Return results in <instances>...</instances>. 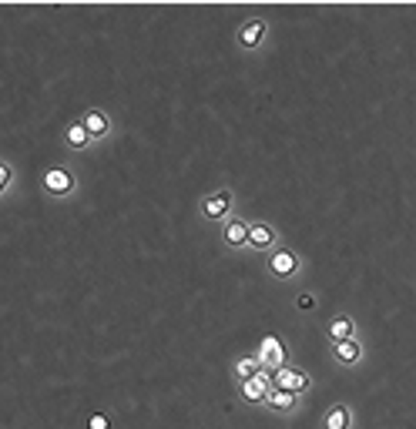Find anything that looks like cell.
I'll return each instance as SVG.
<instances>
[{
  "label": "cell",
  "instance_id": "obj_1",
  "mask_svg": "<svg viewBox=\"0 0 416 429\" xmlns=\"http://www.w3.org/2000/svg\"><path fill=\"white\" fill-rule=\"evenodd\" d=\"M272 386H276V389L292 392V396H299V392L309 389V376H305L299 366H282V369L272 372Z\"/></svg>",
  "mask_w": 416,
  "mask_h": 429
},
{
  "label": "cell",
  "instance_id": "obj_2",
  "mask_svg": "<svg viewBox=\"0 0 416 429\" xmlns=\"http://www.w3.org/2000/svg\"><path fill=\"white\" fill-rule=\"evenodd\" d=\"M232 205H235L232 191H228V188H218V191H212V195H208V198L202 202V214L208 218V222H218V218H225V214L232 212Z\"/></svg>",
  "mask_w": 416,
  "mask_h": 429
},
{
  "label": "cell",
  "instance_id": "obj_3",
  "mask_svg": "<svg viewBox=\"0 0 416 429\" xmlns=\"http://www.w3.org/2000/svg\"><path fill=\"white\" fill-rule=\"evenodd\" d=\"M269 272L276 278H292L299 272V255L289 252V248H276L269 255Z\"/></svg>",
  "mask_w": 416,
  "mask_h": 429
},
{
  "label": "cell",
  "instance_id": "obj_4",
  "mask_svg": "<svg viewBox=\"0 0 416 429\" xmlns=\"http://www.w3.org/2000/svg\"><path fill=\"white\" fill-rule=\"evenodd\" d=\"M44 191L54 195V198L71 195V191H74V175H71L67 168H51V171L44 175Z\"/></svg>",
  "mask_w": 416,
  "mask_h": 429
},
{
  "label": "cell",
  "instance_id": "obj_5",
  "mask_svg": "<svg viewBox=\"0 0 416 429\" xmlns=\"http://www.w3.org/2000/svg\"><path fill=\"white\" fill-rule=\"evenodd\" d=\"M77 121L84 125V131L91 135V141H101V138H108V135H111V118H108L104 111H98V108L84 111Z\"/></svg>",
  "mask_w": 416,
  "mask_h": 429
},
{
  "label": "cell",
  "instance_id": "obj_6",
  "mask_svg": "<svg viewBox=\"0 0 416 429\" xmlns=\"http://www.w3.org/2000/svg\"><path fill=\"white\" fill-rule=\"evenodd\" d=\"M255 359H259V366H262L265 372H269V369L276 372V369L286 366V349H282V342H279L276 336H269V339L262 342V353L255 355Z\"/></svg>",
  "mask_w": 416,
  "mask_h": 429
},
{
  "label": "cell",
  "instance_id": "obj_7",
  "mask_svg": "<svg viewBox=\"0 0 416 429\" xmlns=\"http://www.w3.org/2000/svg\"><path fill=\"white\" fill-rule=\"evenodd\" d=\"M269 386H272V376L265 372V369H259V376L252 379H242V399H249V403H265V392H269Z\"/></svg>",
  "mask_w": 416,
  "mask_h": 429
},
{
  "label": "cell",
  "instance_id": "obj_8",
  "mask_svg": "<svg viewBox=\"0 0 416 429\" xmlns=\"http://www.w3.org/2000/svg\"><path fill=\"white\" fill-rule=\"evenodd\" d=\"M265 30H269V24H265V21H259V17L245 21V24L239 27V47H245V51H255V47L265 40Z\"/></svg>",
  "mask_w": 416,
  "mask_h": 429
},
{
  "label": "cell",
  "instance_id": "obj_9",
  "mask_svg": "<svg viewBox=\"0 0 416 429\" xmlns=\"http://www.w3.org/2000/svg\"><path fill=\"white\" fill-rule=\"evenodd\" d=\"M276 245V228L265 222H249V248L255 252H269Z\"/></svg>",
  "mask_w": 416,
  "mask_h": 429
},
{
  "label": "cell",
  "instance_id": "obj_10",
  "mask_svg": "<svg viewBox=\"0 0 416 429\" xmlns=\"http://www.w3.org/2000/svg\"><path fill=\"white\" fill-rule=\"evenodd\" d=\"M222 239H225L228 248H245V245H249V222H245V218H232V222L222 228Z\"/></svg>",
  "mask_w": 416,
  "mask_h": 429
},
{
  "label": "cell",
  "instance_id": "obj_11",
  "mask_svg": "<svg viewBox=\"0 0 416 429\" xmlns=\"http://www.w3.org/2000/svg\"><path fill=\"white\" fill-rule=\"evenodd\" d=\"M265 406H269V409H276V413H292V409L299 406V396L269 386V392H265Z\"/></svg>",
  "mask_w": 416,
  "mask_h": 429
},
{
  "label": "cell",
  "instance_id": "obj_12",
  "mask_svg": "<svg viewBox=\"0 0 416 429\" xmlns=\"http://www.w3.org/2000/svg\"><path fill=\"white\" fill-rule=\"evenodd\" d=\"M332 355H336V362H342V366H356V362L363 359V345L356 339L332 342Z\"/></svg>",
  "mask_w": 416,
  "mask_h": 429
},
{
  "label": "cell",
  "instance_id": "obj_13",
  "mask_svg": "<svg viewBox=\"0 0 416 429\" xmlns=\"http://www.w3.org/2000/svg\"><path fill=\"white\" fill-rule=\"evenodd\" d=\"M329 339L332 342H346V339H353V332H356V322L349 316H336L332 322H329Z\"/></svg>",
  "mask_w": 416,
  "mask_h": 429
},
{
  "label": "cell",
  "instance_id": "obj_14",
  "mask_svg": "<svg viewBox=\"0 0 416 429\" xmlns=\"http://www.w3.org/2000/svg\"><path fill=\"white\" fill-rule=\"evenodd\" d=\"M353 426V413H349V406H332L322 419V429H349Z\"/></svg>",
  "mask_w": 416,
  "mask_h": 429
},
{
  "label": "cell",
  "instance_id": "obj_15",
  "mask_svg": "<svg viewBox=\"0 0 416 429\" xmlns=\"http://www.w3.org/2000/svg\"><path fill=\"white\" fill-rule=\"evenodd\" d=\"M64 138H67V144H71L74 151H81V148H88V144H91V135L84 131V125H81V121H74V125L67 127V135H64Z\"/></svg>",
  "mask_w": 416,
  "mask_h": 429
},
{
  "label": "cell",
  "instance_id": "obj_16",
  "mask_svg": "<svg viewBox=\"0 0 416 429\" xmlns=\"http://www.w3.org/2000/svg\"><path fill=\"white\" fill-rule=\"evenodd\" d=\"M259 359H255V355H245V359H239V362H235V376L239 379H252V376H259Z\"/></svg>",
  "mask_w": 416,
  "mask_h": 429
},
{
  "label": "cell",
  "instance_id": "obj_17",
  "mask_svg": "<svg viewBox=\"0 0 416 429\" xmlns=\"http://www.w3.org/2000/svg\"><path fill=\"white\" fill-rule=\"evenodd\" d=\"M11 181H13V168L7 161H0V198H4V191L11 188Z\"/></svg>",
  "mask_w": 416,
  "mask_h": 429
},
{
  "label": "cell",
  "instance_id": "obj_18",
  "mask_svg": "<svg viewBox=\"0 0 416 429\" xmlns=\"http://www.w3.org/2000/svg\"><path fill=\"white\" fill-rule=\"evenodd\" d=\"M296 305H299L303 312H309V309H315V299H313V295H309V292H303V295L296 299Z\"/></svg>",
  "mask_w": 416,
  "mask_h": 429
},
{
  "label": "cell",
  "instance_id": "obj_19",
  "mask_svg": "<svg viewBox=\"0 0 416 429\" xmlns=\"http://www.w3.org/2000/svg\"><path fill=\"white\" fill-rule=\"evenodd\" d=\"M88 429H108V416H101V413H94V416L88 419Z\"/></svg>",
  "mask_w": 416,
  "mask_h": 429
}]
</instances>
